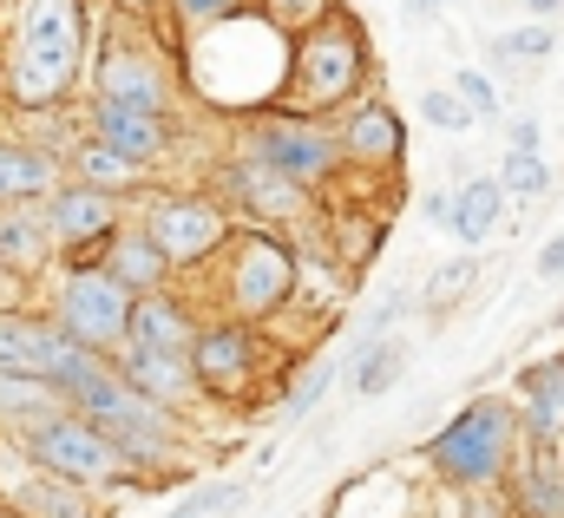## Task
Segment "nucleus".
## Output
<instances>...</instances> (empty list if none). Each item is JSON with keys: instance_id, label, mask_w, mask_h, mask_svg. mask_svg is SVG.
<instances>
[{"instance_id": "1", "label": "nucleus", "mask_w": 564, "mask_h": 518, "mask_svg": "<svg viewBox=\"0 0 564 518\" xmlns=\"http://www.w3.org/2000/svg\"><path fill=\"white\" fill-rule=\"evenodd\" d=\"M79 73H86V0H20L0 66L7 106L46 112L79 86Z\"/></svg>"}, {"instance_id": "2", "label": "nucleus", "mask_w": 564, "mask_h": 518, "mask_svg": "<svg viewBox=\"0 0 564 518\" xmlns=\"http://www.w3.org/2000/svg\"><path fill=\"white\" fill-rule=\"evenodd\" d=\"M368 79V40L348 13H322L315 26H302V40H289V73H282V112L289 119H315L348 106Z\"/></svg>"}, {"instance_id": "3", "label": "nucleus", "mask_w": 564, "mask_h": 518, "mask_svg": "<svg viewBox=\"0 0 564 518\" xmlns=\"http://www.w3.org/2000/svg\"><path fill=\"white\" fill-rule=\"evenodd\" d=\"M512 453H519V413H512V400H499V393L459 407V413L426 440V466H433V479L453 486V493L499 486L506 466H512Z\"/></svg>"}, {"instance_id": "4", "label": "nucleus", "mask_w": 564, "mask_h": 518, "mask_svg": "<svg viewBox=\"0 0 564 518\" xmlns=\"http://www.w3.org/2000/svg\"><path fill=\"white\" fill-rule=\"evenodd\" d=\"M126 322H132V295H126L106 269H66L59 302H53V328H59L73 348L112 361V355L126 348Z\"/></svg>"}, {"instance_id": "5", "label": "nucleus", "mask_w": 564, "mask_h": 518, "mask_svg": "<svg viewBox=\"0 0 564 518\" xmlns=\"http://www.w3.org/2000/svg\"><path fill=\"white\" fill-rule=\"evenodd\" d=\"M26 460L40 466V473H53V479H66V486H112V479H126L132 466H126V453L93 427V420H79V413H59V420H46V427H33L26 433Z\"/></svg>"}, {"instance_id": "6", "label": "nucleus", "mask_w": 564, "mask_h": 518, "mask_svg": "<svg viewBox=\"0 0 564 518\" xmlns=\"http://www.w3.org/2000/svg\"><path fill=\"white\" fill-rule=\"evenodd\" d=\"M295 295V250L282 244L276 230H243L237 237V257L224 276V302H230V322H270L282 302Z\"/></svg>"}, {"instance_id": "7", "label": "nucleus", "mask_w": 564, "mask_h": 518, "mask_svg": "<svg viewBox=\"0 0 564 518\" xmlns=\"http://www.w3.org/2000/svg\"><path fill=\"white\" fill-rule=\"evenodd\" d=\"M139 237L164 257V269H197L230 244V211H217L210 197H151L144 204Z\"/></svg>"}, {"instance_id": "8", "label": "nucleus", "mask_w": 564, "mask_h": 518, "mask_svg": "<svg viewBox=\"0 0 564 518\" xmlns=\"http://www.w3.org/2000/svg\"><path fill=\"white\" fill-rule=\"evenodd\" d=\"M250 158L270 164L276 177H289L295 191H315L341 171V144L335 131H322L315 119H289V112H263L250 126Z\"/></svg>"}, {"instance_id": "9", "label": "nucleus", "mask_w": 564, "mask_h": 518, "mask_svg": "<svg viewBox=\"0 0 564 518\" xmlns=\"http://www.w3.org/2000/svg\"><path fill=\"white\" fill-rule=\"evenodd\" d=\"M184 361H191L197 393H210V400H250L257 381H263V342H257L250 322H210V328H197V342H191Z\"/></svg>"}, {"instance_id": "10", "label": "nucleus", "mask_w": 564, "mask_h": 518, "mask_svg": "<svg viewBox=\"0 0 564 518\" xmlns=\"http://www.w3.org/2000/svg\"><path fill=\"white\" fill-rule=\"evenodd\" d=\"M93 106H119L144 119H177L171 112V73L144 53L139 40H112L93 66Z\"/></svg>"}, {"instance_id": "11", "label": "nucleus", "mask_w": 564, "mask_h": 518, "mask_svg": "<svg viewBox=\"0 0 564 518\" xmlns=\"http://www.w3.org/2000/svg\"><path fill=\"white\" fill-rule=\"evenodd\" d=\"M86 348H73L53 315H0V375H26V381H59Z\"/></svg>"}, {"instance_id": "12", "label": "nucleus", "mask_w": 564, "mask_h": 518, "mask_svg": "<svg viewBox=\"0 0 564 518\" xmlns=\"http://www.w3.org/2000/svg\"><path fill=\"white\" fill-rule=\"evenodd\" d=\"M224 197H237V211H250L257 224H295L302 204H308L289 177H276L270 164H257L250 151L237 164H224Z\"/></svg>"}, {"instance_id": "13", "label": "nucleus", "mask_w": 564, "mask_h": 518, "mask_svg": "<svg viewBox=\"0 0 564 518\" xmlns=\"http://www.w3.org/2000/svg\"><path fill=\"white\" fill-rule=\"evenodd\" d=\"M506 499H512V512L519 518H564V473H558V446H525V453H512V466H506Z\"/></svg>"}, {"instance_id": "14", "label": "nucleus", "mask_w": 564, "mask_h": 518, "mask_svg": "<svg viewBox=\"0 0 564 518\" xmlns=\"http://www.w3.org/2000/svg\"><path fill=\"white\" fill-rule=\"evenodd\" d=\"M335 144H341V158H355L368 171H394L401 151H408V126H401V112L388 99H368V106L348 112V126H341Z\"/></svg>"}, {"instance_id": "15", "label": "nucleus", "mask_w": 564, "mask_h": 518, "mask_svg": "<svg viewBox=\"0 0 564 518\" xmlns=\"http://www.w3.org/2000/svg\"><path fill=\"white\" fill-rule=\"evenodd\" d=\"M112 375H119L132 393H144L151 407H164V413H171L177 400H191V393H197L184 355H158V348H139V342H126V348L112 355Z\"/></svg>"}, {"instance_id": "16", "label": "nucleus", "mask_w": 564, "mask_h": 518, "mask_svg": "<svg viewBox=\"0 0 564 518\" xmlns=\"http://www.w3.org/2000/svg\"><path fill=\"white\" fill-rule=\"evenodd\" d=\"M171 131H177V119H144V112H119V106H93V138L112 144L119 158H132L139 171H151L171 151Z\"/></svg>"}, {"instance_id": "17", "label": "nucleus", "mask_w": 564, "mask_h": 518, "mask_svg": "<svg viewBox=\"0 0 564 518\" xmlns=\"http://www.w3.org/2000/svg\"><path fill=\"white\" fill-rule=\"evenodd\" d=\"M519 433H532L539 446L564 440V361H539L519 375Z\"/></svg>"}, {"instance_id": "18", "label": "nucleus", "mask_w": 564, "mask_h": 518, "mask_svg": "<svg viewBox=\"0 0 564 518\" xmlns=\"http://www.w3.org/2000/svg\"><path fill=\"white\" fill-rule=\"evenodd\" d=\"M7 512L13 518H99V506H93L86 486H66V479L33 466V473L7 479Z\"/></svg>"}, {"instance_id": "19", "label": "nucleus", "mask_w": 564, "mask_h": 518, "mask_svg": "<svg viewBox=\"0 0 564 518\" xmlns=\"http://www.w3.org/2000/svg\"><path fill=\"white\" fill-rule=\"evenodd\" d=\"M126 342L158 348V355H191L197 315H191L184 302H171L164 289H158V295H139V302H132V322H126Z\"/></svg>"}, {"instance_id": "20", "label": "nucleus", "mask_w": 564, "mask_h": 518, "mask_svg": "<svg viewBox=\"0 0 564 518\" xmlns=\"http://www.w3.org/2000/svg\"><path fill=\"white\" fill-rule=\"evenodd\" d=\"M53 191H59V164H53V151L20 144V138H0V211H13V204H40V197H53Z\"/></svg>"}, {"instance_id": "21", "label": "nucleus", "mask_w": 564, "mask_h": 518, "mask_svg": "<svg viewBox=\"0 0 564 518\" xmlns=\"http://www.w3.org/2000/svg\"><path fill=\"white\" fill-rule=\"evenodd\" d=\"M99 269H106V276H112V282L132 295V302H139V295H158V289H164V276H171V269H164V257L144 244L139 230H126V224L112 230V244H106Z\"/></svg>"}, {"instance_id": "22", "label": "nucleus", "mask_w": 564, "mask_h": 518, "mask_svg": "<svg viewBox=\"0 0 564 518\" xmlns=\"http://www.w3.org/2000/svg\"><path fill=\"white\" fill-rule=\"evenodd\" d=\"M499 224H506V191L492 184V177H473V184H459L453 191V217H446V230L459 237V244H492L499 237Z\"/></svg>"}, {"instance_id": "23", "label": "nucleus", "mask_w": 564, "mask_h": 518, "mask_svg": "<svg viewBox=\"0 0 564 518\" xmlns=\"http://www.w3.org/2000/svg\"><path fill=\"white\" fill-rule=\"evenodd\" d=\"M46 257H53V237H46V211L40 204L0 211V269L26 276V269H40Z\"/></svg>"}, {"instance_id": "24", "label": "nucleus", "mask_w": 564, "mask_h": 518, "mask_svg": "<svg viewBox=\"0 0 564 518\" xmlns=\"http://www.w3.org/2000/svg\"><path fill=\"white\" fill-rule=\"evenodd\" d=\"M73 184H86V191H99V197H126V191H139L144 184V171L86 131V138L73 144Z\"/></svg>"}, {"instance_id": "25", "label": "nucleus", "mask_w": 564, "mask_h": 518, "mask_svg": "<svg viewBox=\"0 0 564 518\" xmlns=\"http://www.w3.org/2000/svg\"><path fill=\"white\" fill-rule=\"evenodd\" d=\"M59 413H66V400L46 388V381H26V375H0V420H7V427L33 433V427H46V420H59Z\"/></svg>"}, {"instance_id": "26", "label": "nucleus", "mask_w": 564, "mask_h": 518, "mask_svg": "<svg viewBox=\"0 0 564 518\" xmlns=\"http://www.w3.org/2000/svg\"><path fill=\"white\" fill-rule=\"evenodd\" d=\"M408 375V342L401 335H375V342H361V355H355V368H348V381H355V393H388L394 381Z\"/></svg>"}, {"instance_id": "27", "label": "nucleus", "mask_w": 564, "mask_h": 518, "mask_svg": "<svg viewBox=\"0 0 564 518\" xmlns=\"http://www.w3.org/2000/svg\"><path fill=\"white\" fill-rule=\"evenodd\" d=\"M552 46H558L552 20H525L512 33H492V60L499 66H539V60H552Z\"/></svg>"}, {"instance_id": "28", "label": "nucleus", "mask_w": 564, "mask_h": 518, "mask_svg": "<svg viewBox=\"0 0 564 518\" xmlns=\"http://www.w3.org/2000/svg\"><path fill=\"white\" fill-rule=\"evenodd\" d=\"M492 184L506 191V204H539V197L552 191V164H545L539 151H506V164H499Z\"/></svg>"}, {"instance_id": "29", "label": "nucleus", "mask_w": 564, "mask_h": 518, "mask_svg": "<svg viewBox=\"0 0 564 518\" xmlns=\"http://www.w3.org/2000/svg\"><path fill=\"white\" fill-rule=\"evenodd\" d=\"M473 282H479V257H446L426 276V309H433V315H440V309H459Z\"/></svg>"}, {"instance_id": "30", "label": "nucleus", "mask_w": 564, "mask_h": 518, "mask_svg": "<svg viewBox=\"0 0 564 518\" xmlns=\"http://www.w3.org/2000/svg\"><path fill=\"white\" fill-rule=\"evenodd\" d=\"M453 93H459V106H466L473 119H499V86H492L479 66H459V73H453Z\"/></svg>"}, {"instance_id": "31", "label": "nucleus", "mask_w": 564, "mask_h": 518, "mask_svg": "<svg viewBox=\"0 0 564 518\" xmlns=\"http://www.w3.org/2000/svg\"><path fill=\"white\" fill-rule=\"evenodd\" d=\"M421 112H426V126H433V131H466V126H473V112L459 106V93H453V86H433V93L421 99Z\"/></svg>"}, {"instance_id": "32", "label": "nucleus", "mask_w": 564, "mask_h": 518, "mask_svg": "<svg viewBox=\"0 0 564 518\" xmlns=\"http://www.w3.org/2000/svg\"><path fill=\"white\" fill-rule=\"evenodd\" d=\"M257 13L289 33V26H315V20L328 13V0H257Z\"/></svg>"}, {"instance_id": "33", "label": "nucleus", "mask_w": 564, "mask_h": 518, "mask_svg": "<svg viewBox=\"0 0 564 518\" xmlns=\"http://www.w3.org/2000/svg\"><path fill=\"white\" fill-rule=\"evenodd\" d=\"M328 381H335V361H322L315 375H302V381L289 388V400H282V420H302V413H308V407L328 393Z\"/></svg>"}, {"instance_id": "34", "label": "nucleus", "mask_w": 564, "mask_h": 518, "mask_svg": "<svg viewBox=\"0 0 564 518\" xmlns=\"http://www.w3.org/2000/svg\"><path fill=\"white\" fill-rule=\"evenodd\" d=\"M459 518H519V512H512L506 486H473V493H459Z\"/></svg>"}, {"instance_id": "35", "label": "nucleus", "mask_w": 564, "mask_h": 518, "mask_svg": "<svg viewBox=\"0 0 564 518\" xmlns=\"http://www.w3.org/2000/svg\"><path fill=\"white\" fill-rule=\"evenodd\" d=\"M164 7H171V13H177V20H184L191 33H197V26H210V20H224V13H237L243 0H164Z\"/></svg>"}, {"instance_id": "36", "label": "nucleus", "mask_w": 564, "mask_h": 518, "mask_svg": "<svg viewBox=\"0 0 564 518\" xmlns=\"http://www.w3.org/2000/svg\"><path fill=\"white\" fill-rule=\"evenodd\" d=\"M539 119H512V151H539Z\"/></svg>"}, {"instance_id": "37", "label": "nucleus", "mask_w": 564, "mask_h": 518, "mask_svg": "<svg viewBox=\"0 0 564 518\" xmlns=\"http://www.w3.org/2000/svg\"><path fill=\"white\" fill-rule=\"evenodd\" d=\"M539 276H564V237H552V244L539 250Z\"/></svg>"}, {"instance_id": "38", "label": "nucleus", "mask_w": 564, "mask_h": 518, "mask_svg": "<svg viewBox=\"0 0 564 518\" xmlns=\"http://www.w3.org/2000/svg\"><path fill=\"white\" fill-rule=\"evenodd\" d=\"M446 217H453V191H433V197H426V224L446 230Z\"/></svg>"}, {"instance_id": "39", "label": "nucleus", "mask_w": 564, "mask_h": 518, "mask_svg": "<svg viewBox=\"0 0 564 518\" xmlns=\"http://www.w3.org/2000/svg\"><path fill=\"white\" fill-rule=\"evenodd\" d=\"M440 7H446V0H408V20L421 26V20H433V13H440Z\"/></svg>"}, {"instance_id": "40", "label": "nucleus", "mask_w": 564, "mask_h": 518, "mask_svg": "<svg viewBox=\"0 0 564 518\" xmlns=\"http://www.w3.org/2000/svg\"><path fill=\"white\" fill-rule=\"evenodd\" d=\"M119 13H132V20H144V13H158V0H112Z\"/></svg>"}, {"instance_id": "41", "label": "nucleus", "mask_w": 564, "mask_h": 518, "mask_svg": "<svg viewBox=\"0 0 564 518\" xmlns=\"http://www.w3.org/2000/svg\"><path fill=\"white\" fill-rule=\"evenodd\" d=\"M558 7H564V0H525V13H532V20H552Z\"/></svg>"}, {"instance_id": "42", "label": "nucleus", "mask_w": 564, "mask_h": 518, "mask_svg": "<svg viewBox=\"0 0 564 518\" xmlns=\"http://www.w3.org/2000/svg\"><path fill=\"white\" fill-rule=\"evenodd\" d=\"M171 518H197V512H191V506H177V512H171Z\"/></svg>"}, {"instance_id": "43", "label": "nucleus", "mask_w": 564, "mask_h": 518, "mask_svg": "<svg viewBox=\"0 0 564 518\" xmlns=\"http://www.w3.org/2000/svg\"><path fill=\"white\" fill-rule=\"evenodd\" d=\"M558 473H564V440H558Z\"/></svg>"}, {"instance_id": "44", "label": "nucleus", "mask_w": 564, "mask_h": 518, "mask_svg": "<svg viewBox=\"0 0 564 518\" xmlns=\"http://www.w3.org/2000/svg\"><path fill=\"white\" fill-rule=\"evenodd\" d=\"M0 518H13V512H0Z\"/></svg>"}]
</instances>
